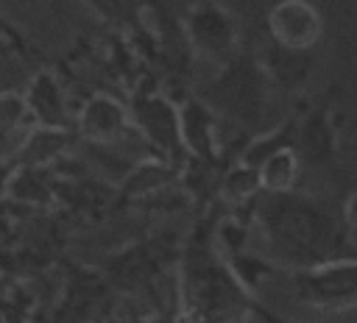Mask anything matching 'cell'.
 <instances>
[{"instance_id": "6da1fadb", "label": "cell", "mask_w": 357, "mask_h": 323, "mask_svg": "<svg viewBox=\"0 0 357 323\" xmlns=\"http://www.w3.org/2000/svg\"><path fill=\"white\" fill-rule=\"evenodd\" d=\"M248 214L265 239L268 259L284 273L357 253L354 234L343 226L340 209L315 195L298 189L259 192Z\"/></svg>"}, {"instance_id": "7a4b0ae2", "label": "cell", "mask_w": 357, "mask_h": 323, "mask_svg": "<svg viewBox=\"0 0 357 323\" xmlns=\"http://www.w3.org/2000/svg\"><path fill=\"white\" fill-rule=\"evenodd\" d=\"M215 217H201L181 239L176 262V323H245L254 317L251 292L215 242Z\"/></svg>"}, {"instance_id": "3957f363", "label": "cell", "mask_w": 357, "mask_h": 323, "mask_svg": "<svg viewBox=\"0 0 357 323\" xmlns=\"http://www.w3.org/2000/svg\"><path fill=\"white\" fill-rule=\"evenodd\" d=\"M271 81L265 75V67L259 61V53L251 47H243L234 58L218 67V72L198 86V97L223 120L237 125L240 131L259 134L268 100H271Z\"/></svg>"}, {"instance_id": "277c9868", "label": "cell", "mask_w": 357, "mask_h": 323, "mask_svg": "<svg viewBox=\"0 0 357 323\" xmlns=\"http://www.w3.org/2000/svg\"><path fill=\"white\" fill-rule=\"evenodd\" d=\"M178 19L190 53L218 67L245 47L237 14L220 0H198Z\"/></svg>"}, {"instance_id": "5b68a950", "label": "cell", "mask_w": 357, "mask_h": 323, "mask_svg": "<svg viewBox=\"0 0 357 323\" xmlns=\"http://www.w3.org/2000/svg\"><path fill=\"white\" fill-rule=\"evenodd\" d=\"M290 287L296 301L315 312L335 315L357 309V253L290 270Z\"/></svg>"}, {"instance_id": "8992f818", "label": "cell", "mask_w": 357, "mask_h": 323, "mask_svg": "<svg viewBox=\"0 0 357 323\" xmlns=\"http://www.w3.org/2000/svg\"><path fill=\"white\" fill-rule=\"evenodd\" d=\"M181 251V239L176 234L142 237L103 262V276L109 278L114 292H137L153 284L167 267H176Z\"/></svg>"}, {"instance_id": "52a82bcc", "label": "cell", "mask_w": 357, "mask_h": 323, "mask_svg": "<svg viewBox=\"0 0 357 323\" xmlns=\"http://www.w3.org/2000/svg\"><path fill=\"white\" fill-rule=\"evenodd\" d=\"M131 125L139 139H145L156 159L176 164L184 159L181 131H178V100L156 86H142L128 100Z\"/></svg>"}, {"instance_id": "ba28073f", "label": "cell", "mask_w": 357, "mask_h": 323, "mask_svg": "<svg viewBox=\"0 0 357 323\" xmlns=\"http://www.w3.org/2000/svg\"><path fill=\"white\" fill-rule=\"evenodd\" d=\"M112 292L114 290H112V284L100 267L67 262L61 295L45 320L47 323H95V320H103L109 301H112Z\"/></svg>"}, {"instance_id": "9c48e42d", "label": "cell", "mask_w": 357, "mask_h": 323, "mask_svg": "<svg viewBox=\"0 0 357 323\" xmlns=\"http://www.w3.org/2000/svg\"><path fill=\"white\" fill-rule=\"evenodd\" d=\"M293 150L301 159V167L335 170L340 159V114L335 111L332 95L310 103L296 114Z\"/></svg>"}, {"instance_id": "30bf717a", "label": "cell", "mask_w": 357, "mask_h": 323, "mask_svg": "<svg viewBox=\"0 0 357 323\" xmlns=\"http://www.w3.org/2000/svg\"><path fill=\"white\" fill-rule=\"evenodd\" d=\"M268 45L310 53L324 39V14L310 0H276L265 14Z\"/></svg>"}, {"instance_id": "8fae6325", "label": "cell", "mask_w": 357, "mask_h": 323, "mask_svg": "<svg viewBox=\"0 0 357 323\" xmlns=\"http://www.w3.org/2000/svg\"><path fill=\"white\" fill-rule=\"evenodd\" d=\"M178 131H181L184 159L204 167H212L220 162L223 156L220 117L198 95H184L178 100Z\"/></svg>"}, {"instance_id": "7c38bea8", "label": "cell", "mask_w": 357, "mask_h": 323, "mask_svg": "<svg viewBox=\"0 0 357 323\" xmlns=\"http://www.w3.org/2000/svg\"><path fill=\"white\" fill-rule=\"evenodd\" d=\"M73 131H75V136H81L92 145L120 142L134 134L128 103H123L120 97H114L109 92H95L78 106Z\"/></svg>"}, {"instance_id": "4fadbf2b", "label": "cell", "mask_w": 357, "mask_h": 323, "mask_svg": "<svg viewBox=\"0 0 357 323\" xmlns=\"http://www.w3.org/2000/svg\"><path fill=\"white\" fill-rule=\"evenodd\" d=\"M25 103L33 114V123L39 128H56V131H73V120L75 114L70 111V100H67V89L61 84V78L56 75V70L42 67L31 75L28 86L22 89Z\"/></svg>"}, {"instance_id": "5bb4252c", "label": "cell", "mask_w": 357, "mask_h": 323, "mask_svg": "<svg viewBox=\"0 0 357 323\" xmlns=\"http://www.w3.org/2000/svg\"><path fill=\"white\" fill-rule=\"evenodd\" d=\"M257 53H259L265 75L276 92L296 95L310 84L312 70H315V50L301 53V50H282L276 45H265Z\"/></svg>"}, {"instance_id": "9a60e30c", "label": "cell", "mask_w": 357, "mask_h": 323, "mask_svg": "<svg viewBox=\"0 0 357 323\" xmlns=\"http://www.w3.org/2000/svg\"><path fill=\"white\" fill-rule=\"evenodd\" d=\"M33 128L36 123L25 103V95L17 89H3L0 92V156L8 162H17Z\"/></svg>"}, {"instance_id": "2e32d148", "label": "cell", "mask_w": 357, "mask_h": 323, "mask_svg": "<svg viewBox=\"0 0 357 323\" xmlns=\"http://www.w3.org/2000/svg\"><path fill=\"white\" fill-rule=\"evenodd\" d=\"M254 170H257V181H259L262 192H290V189H296L304 167H301V159L296 156V150L287 145V148L268 153Z\"/></svg>"}, {"instance_id": "e0dca14e", "label": "cell", "mask_w": 357, "mask_h": 323, "mask_svg": "<svg viewBox=\"0 0 357 323\" xmlns=\"http://www.w3.org/2000/svg\"><path fill=\"white\" fill-rule=\"evenodd\" d=\"M39 306L11 273H0V323H31Z\"/></svg>"}, {"instance_id": "ac0fdd59", "label": "cell", "mask_w": 357, "mask_h": 323, "mask_svg": "<svg viewBox=\"0 0 357 323\" xmlns=\"http://www.w3.org/2000/svg\"><path fill=\"white\" fill-rule=\"evenodd\" d=\"M254 320H259V323H304V320H293V317H287V315H279L276 309L265 306L259 298H257V304H254Z\"/></svg>"}, {"instance_id": "d6986e66", "label": "cell", "mask_w": 357, "mask_h": 323, "mask_svg": "<svg viewBox=\"0 0 357 323\" xmlns=\"http://www.w3.org/2000/svg\"><path fill=\"white\" fill-rule=\"evenodd\" d=\"M340 217H343V226H346L351 234H357V189L349 192L346 200L340 203Z\"/></svg>"}, {"instance_id": "ffe728a7", "label": "cell", "mask_w": 357, "mask_h": 323, "mask_svg": "<svg viewBox=\"0 0 357 323\" xmlns=\"http://www.w3.org/2000/svg\"><path fill=\"white\" fill-rule=\"evenodd\" d=\"M11 173H14V162H8V159H3V156H0V206L6 203V192H8Z\"/></svg>"}, {"instance_id": "44dd1931", "label": "cell", "mask_w": 357, "mask_h": 323, "mask_svg": "<svg viewBox=\"0 0 357 323\" xmlns=\"http://www.w3.org/2000/svg\"><path fill=\"white\" fill-rule=\"evenodd\" d=\"M31 323H47V320H45V315H42V312H36V317H33Z\"/></svg>"}]
</instances>
